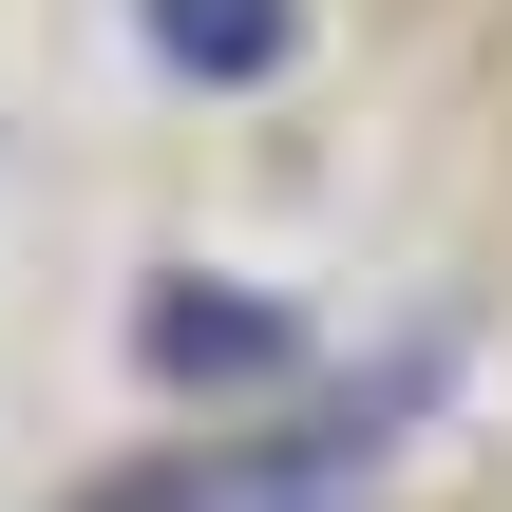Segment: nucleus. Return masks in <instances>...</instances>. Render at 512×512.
<instances>
[{
	"instance_id": "f257e3e1",
	"label": "nucleus",
	"mask_w": 512,
	"mask_h": 512,
	"mask_svg": "<svg viewBox=\"0 0 512 512\" xmlns=\"http://www.w3.org/2000/svg\"><path fill=\"white\" fill-rule=\"evenodd\" d=\"M133 342H152V380H266L285 361V304H152Z\"/></svg>"
},
{
	"instance_id": "f03ea898",
	"label": "nucleus",
	"mask_w": 512,
	"mask_h": 512,
	"mask_svg": "<svg viewBox=\"0 0 512 512\" xmlns=\"http://www.w3.org/2000/svg\"><path fill=\"white\" fill-rule=\"evenodd\" d=\"M171 76H285V0H152Z\"/></svg>"
}]
</instances>
